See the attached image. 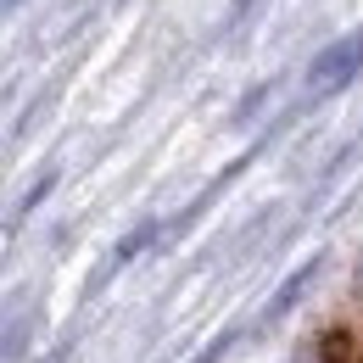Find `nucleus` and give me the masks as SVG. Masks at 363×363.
Returning <instances> with one entry per match:
<instances>
[{
	"instance_id": "1",
	"label": "nucleus",
	"mask_w": 363,
	"mask_h": 363,
	"mask_svg": "<svg viewBox=\"0 0 363 363\" xmlns=\"http://www.w3.org/2000/svg\"><path fill=\"white\" fill-rule=\"evenodd\" d=\"M363 73V28H352L347 40H335V45H324L308 62V79H302V95L308 101H324V95H341L352 79Z\"/></svg>"
},
{
	"instance_id": "3",
	"label": "nucleus",
	"mask_w": 363,
	"mask_h": 363,
	"mask_svg": "<svg viewBox=\"0 0 363 363\" xmlns=\"http://www.w3.org/2000/svg\"><path fill=\"white\" fill-rule=\"evenodd\" d=\"M358 291H363V269H358Z\"/></svg>"
},
{
	"instance_id": "2",
	"label": "nucleus",
	"mask_w": 363,
	"mask_h": 363,
	"mask_svg": "<svg viewBox=\"0 0 363 363\" xmlns=\"http://www.w3.org/2000/svg\"><path fill=\"white\" fill-rule=\"evenodd\" d=\"M313 274H318V263H302V269L291 274V279H285V285H279V296H274L269 308H263V324H274V318L285 313V308H296V302H302V291H308V285H313Z\"/></svg>"
}]
</instances>
